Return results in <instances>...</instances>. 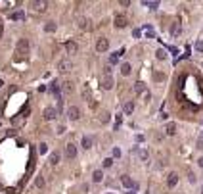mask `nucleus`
Listing matches in <instances>:
<instances>
[{"label": "nucleus", "mask_w": 203, "mask_h": 194, "mask_svg": "<svg viewBox=\"0 0 203 194\" xmlns=\"http://www.w3.org/2000/svg\"><path fill=\"white\" fill-rule=\"evenodd\" d=\"M117 29H123V27H127L128 25V17L125 16V13H117L115 16V23H113Z\"/></svg>", "instance_id": "obj_1"}, {"label": "nucleus", "mask_w": 203, "mask_h": 194, "mask_svg": "<svg viewBox=\"0 0 203 194\" xmlns=\"http://www.w3.org/2000/svg\"><path fill=\"white\" fill-rule=\"evenodd\" d=\"M67 117H69L71 121H77L79 117H81V110H79L77 106H69V108H67Z\"/></svg>", "instance_id": "obj_2"}, {"label": "nucleus", "mask_w": 203, "mask_h": 194, "mask_svg": "<svg viewBox=\"0 0 203 194\" xmlns=\"http://www.w3.org/2000/svg\"><path fill=\"white\" fill-rule=\"evenodd\" d=\"M113 77L111 75H104V77H102V89H104V90H111L113 89Z\"/></svg>", "instance_id": "obj_3"}, {"label": "nucleus", "mask_w": 203, "mask_h": 194, "mask_svg": "<svg viewBox=\"0 0 203 194\" xmlns=\"http://www.w3.org/2000/svg\"><path fill=\"white\" fill-rule=\"evenodd\" d=\"M65 156H67L69 160L77 158V146L73 144V142H67V144H65Z\"/></svg>", "instance_id": "obj_4"}, {"label": "nucleus", "mask_w": 203, "mask_h": 194, "mask_svg": "<svg viewBox=\"0 0 203 194\" xmlns=\"http://www.w3.org/2000/svg\"><path fill=\"white\" fill-rule=\"evenodd\" d=\"M57 69H60L61 73H67V71L73 69V63H71L69 60H61V62H57Z\"/></svg>", "instance_id": "obj_5"}, {"label": "nucleus", "mask_w": 203, "mask_h": 194, "mask_svg": "<svg viewBox=\"0 0 203 194\" xmlns=\"http://www.w3.org/2000/svg\"><path fill=\"white\" fill-rule=\"evenodd\" d=\"M107 48H109V40H107V39H104V37H102V39H98V42H96V50H98V52L102 54V52H105Z\"/></svg>", "instance_id": "obj_6"}, {"label": "nucleus", "mask_w": 203, "mask_h": 194, "mask_svg": "<svg viewBox=\"0 0 203 194\" xmlns=\"http://www.w3.org/2000/svg\"><path fill=\"white\" fill-rule=\"evenodd\" d=\"M42 116H44L46 121H52V119H56V116H57V110H56V108H44Z\"/></svg>", "instance_id": "obj_7"}, {"label": "nucleus", "mask_w": 203, "mask_h": 194, "mask_svg": "<svg viewBox=\"0 0 203 194\" xmlns=\"http://www.w3.org/2000/svg\"><path fill=\"white\" fill-rule=\"evenodd\" d=\"M176 184H178V173L172 171V173H169V177H167V186H169V188H175Z\"/></svg>", "instance_id": "obj_8"}, {"label": "nucleus", "mask_w": 203, "mask_h": 194, "mask_svg": "<svg viewBox=\"0 0 203 194\" xmlns=\"http://www.w3.org/2000/svg\"><path fill=\"white\" fill-rule=\"evenodd\" d=\"M121 184L128 190L134 188V183H132V179H130V175H121Z\"/></svg>", "instance_id": "obj_9"}, {"label": "nucleus", "mask_w": 203, "mask_h": 194, "mask_svg": "<svg viewBox=\"0 0 203 194\" xmlns=\"http://www.w3.org/2000/svg\"><path fill=\"white\" fill-rule=\"evenodd\" d=\"M23 50H25V52L29 50V40L27 39H19V42H17V54H23Z\"/></svg>", "instance_id": "obj_10"}, {"label": "nucleus", "mask_w": 203, "mask_h": 194, "mask_svg": "<svg viewBox=\"0 0 203 194\" xmlns=\"http://www.w3.org/2000/svg\"><path fill=\"white\" fill-rule=\"evenodd\" d=\"M180 33H182V27H180V23H172V27H171V37H172V39H178Z\"/></svg>", "instance_id": "obj_11"}, {"label": "nucleus", "mask_w": 203, "mask_h": 194, "mask_svg": "<svg viewBox=\"0 0 203 194\" xmlns=\"http://www.w3.org/2000/svg\"><path fill=\"white\" fill-rule=\"evenodd\" d=\"M155 58H157V60H167V58H169V54H167V48H165V46H161V48L155 50Z\"/></svg>", "instance_id": "obj_12"}, {"label": "nucleus", "mask_w": 203, "mask_h": 194, "mask_svg": "<svg viewBox=\"0 0 203 194\" xmlns=\"http://www.w3.org/2000/svg\"><path fill=\"white\" fill-rule=\"evenodd\" d=\"M92 181H94V183H102V181H104V171L96 169V171L92 173Z\"/></svg>", "instance_id": "obj_13"}, {"label": "nucleus", "mask_w": 203, "mask_h": 194, "mask_svg": "<svg viewBox=\"0 0 203 194\" xmlns=\"http://www.w3.org/2000/svg\"><path fill=\"white\" fill-rule=\"evenodd\" d=\"M65 50H67L69 54H77V50H79V46H77V42H73V40H69L67 44H65Z\"/></svg>", "instance_id": "obj_14"}, {"label": "nucleus", "mask_w": 203, "mask_h": 194, "mask_svg": "<svg viewBox=\"0 0 203 194\" xmlns=\"http://www.w3.org/2000/svg\"><path fill=\"white\" fill-rule=\"evenodd\" d=\"M123 52H125V50H119V52H115V54L109 56V66H115V63L119 62V58L123 56Z\"/></svg>", "instance_id": "obj_15"}, {"label": "nucleus", "mask_w": 203, "mask_h": 194, "mask_svg": "<svg viewBox=\"0 0 203 194\" xmlns=\"http://www.w3.org/2000/svg\"><path fill=\"white\" fill-rule=\"evenodd\" d=\"M31 6H33L37 12H44L46 6H48V2H44V0H42V2H31Z\"/></svg>", "instance_id": "obj_16"}, {"label": "nucleus", "mask_w": 203, "mask_h": 194, "mask_svg": "<svg viewBox=\"0 0 203 194\" xmlns=\"http://www.w3.org/2000/svg\"><path fill=\"white\" fill-rule=\"evenodd\" d=\"M81 146L84 148V150H88V148H92V139H90V136H83V139H81Z\"/></svg>", "instance_id": "obj_17"}, {"label": "nucleus", "mask_w": 203, "mask_h": 194, "mask_svg": "<svg viewBox=\"0 0 203 194\" xmlns=\"http://www.w3.org/2000/svg\"><path fill=\"white\" fill-rule=\"evenodd\" d=\"M60 152H57V150H56V152H52V154H50V165H57V163H60Z\"/></svg>", "instance_id": "obj_18"}, {"label": "nucleus", "mask_w": 203, "mask_h": 194, "mask_svg": "<svg viewBox=\"0 0 203 194\" xmlns=\"http://www.w3.org/2000/svg\"><path fill=\"white\" fill-rule=\"evenodd\" d=\"M134 92H136V94H144V92H148L146 90V85H144V83H136L134 85Z\"/></svg>", "instance_id": "obj_19"}, {"label": "nucleus", "mask_w": 203, "mask_h": 194, "mask_svg": "<svg viewBox=\"0 0 203 194\" xmlns=\"http://www.w3.org/2000/svg\"><path fill=\"white\" fill-rule=\"evenodd\" d=\"M123 110H125V113H127V116H130V113L134 112V102H132V100H128V102L125 104V108H123Z\"/></svg>", "instance_id": "obj_20"}, {"label": "nucleus", "mask_w": 203, "mask_h": 194, "mask_svg": "<svg viewBox=\"0 0 203 194\" xmlns=\"http://www.w3.org/2000/svg\"><path fill=\"white\" fill-rule=\"evenodd\" d=\"M10 19H13V21H17V19H25V12H13V13H10Z\"/></svg>", "instance_id": "obj_21"}, {"label": "nucleus", "mask_w": 203, "mask_h": 194, "mask_svg": "<svg viewBox=\"0 0 203 194\" xmlns=\"http://www.w3.org/2000/svg\"><path fill=\"white\" fill-rule=\"evenodd\" d=\"M56 27H57V25H56V21H46L44 31H46V33H54V31H56Z\"/></svg>", "instance_id": "obj_22"}, {"label": "nucleus", "mask_w": 203, "mask_h": 194, "mask_svg": "<svg viewBox=\"0 0 203 194\" xmlns=\"http://www.w3.org/2000/svg\"><path fill=\"white\" fill-rule=\"evenodd\" d=\"M88 23H90V21L86 19V17H77V25L81 27V29H86V27H88Z\"/></svg>", "instance_id": "obj_23"}, {"label": "nucleus", "mask_w": 203, "mask_h": 194, "mask_svg": "<svg viewBox=\"0 0 203 194\" xmlns=\"http://www.w3.org/2000/svg\"><path fill=\"white\" fill-rule=\"evenodd\" d=\"M140 156V160L142 162H148V158H149V154H148V150H142V148H138V152H136Z\"/></svg>", "instance_id": "obj_24"}, {"label": "nucleus", "mask_w": 203, "mask_h": 194, "mask_svg": "<svg viewBox=\"0 0 203 194\" xmlns=\"http://www.w3.org/2000/svg\"><path fill=\"white\" fill-rule=\"evenodd\" d=\"M121 73L125 75V77H127V75H130V63H128V62H125V63L121 66Z\"/></svg>", "instance_id": "obj_25"}, {"label": "nucleus", "mask_w": 203, "mask_h": 194, "mask_svg": "<svg viewBox=\"0 0 203 194\" xmlns=\"http://www.w3.org/2000/svg\"><path fill=\"white\" fill-rule=\"evenodd\" d=\"M142 4L146 6V8H149V10H157L159 8V2H148V0H144Z\"/></svg>", "instance_id": "obj_26"}, {"label": "nucleus", "mask_w": 203, "mask_h": 194, "mask_svg": "<svg viewBox=\"0 0 203 194\" xmlns=\"http://www.w3.org/2000/svg\"><path fill=\"white\" fill-rule=\"evenodd\" d=\"M144 31H146V37H149V39H153V37H155L153 27H151V25H146V27H144Z\"/></svg>", "instance_id": "obj_27"}, {"label": "nucleus", "mask_w": 203, "mask_h": 194, "mask_svg": "<svg viewBox=\"0 0 203 194\" xmlns=\"http://www.w3.org/2000/svg\"><path fill=\"white\" fill-rule=\"evenodd\" d=\"M167 135H176V125L175 123H169V125H167Z\"/></svg>", "instance_id": "obj_28"}, {"label": "nucleus", "mask_w": 203, "mask_h": 194, "mask_svg": "<svg viewBox=\"0 0 203 194\" xmlns=\"http://www.w3.org/2000/svg\"><path fill=\"white\" fill-rule=\"evenodd\" d=\"M46 152H48V144H46V142H40V144H39V154L44 156Z\"/></svg>", "instance_id": "obj_29"}, {"label": "nucleus", "mask_w": 203, "mask_h": 194, "mask_svg": "<svg viewBox=\"0 0 203 194\" xmlns=\"http://www.w3.org/2000/svg\"><path fill=\"white\" fill-rule=\"evenodd\" d=\"M194 50H195V52H203V40L201 39L194 42Z\"/></svg>", "instance_id": "obj_30"}, {"label": "nucleus", "mask_w": 203, "mask_h": 194, "mask_svg": "<svg viewBox=\"0 0 203 194\" xmlns=\"http://www.w3.org/2000/svg\"><path fill=\"white\" fill-rule=\"evenodd\" d=\"M63 89H65V92H73L75 90V87H73V83H71V81H65L63 83Z\"/></svg>", "instance_id": "obj_31"}, {"label": "nucleus", "mask_w": 203, "mask_h": 194, "mask_svg": "<svg viewBox=\"0 0 203 194\" xmlns=\"http://www.w3.org/2000/svg\"><path fill=\"white\" fill-rule=\"evenodd\" d=\"M35 184H37L39 188H42V186H44V177H42V175H40V177H37V181H35Z\"/></svg>", "instance_id": "obj_32"}, {"label": "nucleus", "mask_w": 203, "mask_h": 194, "mask_svg": "<svg viewBox=\"0 0 203 194\" xmlns=\"http://www.w3.org/2000/svg\"><path fill=\"white\" fill-rule=\"evenodd\" d=\"M113 165V158H105L104 160V167H111Z\"/></svg>", "instance_id": "obj_33"}, {"label": "nucleus", "mask_w": 203, "mask_h": 194, "mask_svg": "<svg viewBox=\"0 0 203 194\" xmlns=\"http://www.w3.org/2000/svg\"><path fill=\"white\" fill-rule=\"evenodd\" d=\"M100 119H102V123H107V121H109V113H107V112H104Z\"/></svg>", "instance_id": "obj_34"}, {"label": "nucleus", "mask_w": 203, "mask_h": 194, "mask_svg": "<svg viewBox=\"0 0 203 194\" xmlns=\"http://www.w3.org/2000/svg\"><path fill=\"white\" fill-rule=\"evenodd\" d=\"M153 79H155V81H161V79H165V75L159 73V71H155V73H153Z\"/></svg>", "instance_id": "obj_35"}, {"label": "nucleus", "mask_w": 203, "mask_h": 194, "mask_svg": "<svg viewBox=\"0 0 203 194\" xmlns=\"http://www.w3.org/2000/svg\"><path fill=\"white\" fill-rule=\"evenodd\" d=\"M56 133H57V135H63V133H65V125H57Z\"/></svg>", "instance_id": "obj_36"}, {"label": "nucleus", "mask_w": 203, "mask_h": 194, "mask_svg": "<svg viewBox=\"0 0 203 194\" xmlns=\"http://www.w3.org/2000/svg\"><path fill=\"white\" fill-rule=\"evenodd\" d=\"M113 158H121V148H113Z\"/></svg>", "instance_id": "obj_37"}, {"label": "nucleus", "mask_w": 203, "mask_h": 194, "mask_svg": "<svg viewBox=\"0 0 203 194\" xmlns=\"http://www.w3.org/2000/svg\"><path fill=\"white\" fill-rule=\"evenodd\" d=\"M104 75H111V66H105L104 67Z\"/></svg>", "instance_id": "obj_38"}, {"label": "nucleus", "mask_w": 203, "mask_h": 194, "mask_svg": "<svg viewBox=\"0 0 203 194\" xmlns=\"http://www.w3.org/2000/svg\"><path fill=\"white\" fill-rule=\"evenodd\" d=\"M149 100H151V94L149 92H144V102H149Z\"/></svg>", "instance_id": "obj_39"}, {"label": "nucleus", "mask_w": 203, "mask_h": 194, "mask_svg": "<svg viewBox=\"0 0 203 194\" xmlns=\"http://www.w3.org/2000/svg\"><path fill=\"white\" fill-rule=\"evenodd\" d=\"M132 35H134V37H136V39H140V35H142V31H140V29H134V31H132Z\"/></svg>", "instance_id": "obj_40"}, {"label": "nucleus", "mask_w": 203, "mask_h": 194, "mask_svg": "<svg viewBox=\"0 0 203 194\" xmlns=\"http://www.w3.org/2000/svg\"><path fill=\"white\" fill-rule=\"evenodd\" d=\"M195 146H197L199 150H203V139H199V140H197V144H195Z\"/></svg>", "instance_id": "obj_41"}, {"label": "nucleus", "mask_w": 203, "mask_h": 194, "mask_svg": "<svg viewBox=\"0 0 203 194\" xmlns=\"http://www.w3.org/2000/svg\"><path fill=\"white\" fill-rule=\"evenodd\" d=\"M188 179H190V183H195V175H194V173L188 175Z\"/></svg>", "instance_id": "obj_42"}, {"label": "nucleus", "mask_w": 203, "mask_h": 194, "mask_svg": "<svg viewBox=\"0 0 203 194\" xmlns=\"http://www.w3.org/2000/svg\"><path fill=\"white\" fill-rule=\"evenodd\" d=\"M159 117H161V119H167V117H169V113H165V112H161V113H159Z\"/></svg>", "instance_id": "obj_43"}, {"label": "nucleus", "mask_w": 203, "mask_h": 194, "mask_svg": "<svg viewBox=\"0 0 203 194\" xmlns=\"http://www.w3.org/2000/svg\"><path fill=\"white\" fill-rule=\"evenodd\" d=\"M197 165H199V167H203V156H201L199 160H197Z\"/></svg>", "instance_id": "obj_44"}, {"label": "nucleus", "mask_w": 203, "mask_h": 194, "mask_svg": "<svg viewBox=\"0 0 203 194\" xmlns=\"http://www.w3.org/2000/svg\"><path fill=\"white\" fill-rule=\"evenodd\" d=\"M127 194H136V192H134V190H128V192H127Z\"/></svg>", "instance_id": "obj_45"}, {"label": "nucleus", "mask_w": 203, "mask_h": 194, "mask_svg": "<svg viewBox=\"0 0 203 194\" xmlns=\"http://www.w3.org/2000/svg\"><path fill=\"white\" fill-rule=\"evenodd\" d=\"M0 35H2V25H0Z\"/></svg>", "instance_id": "obj_46"}, {"label": "nucleus", "mask_w": 203, "mask_h": 194, "mask_svg": "<svg viewBox=\"0 0 203 194\" xmlns=\"http://www.w3.org/2000/svg\"><path fill=\"white\" fill-rule=\"evenodd\" d=\"M107 194H113V192H107Z\"/></svg>", "instance_id": "obj_47"}]
</instances>
